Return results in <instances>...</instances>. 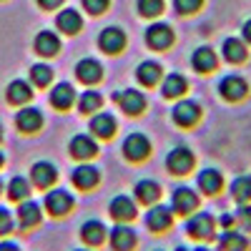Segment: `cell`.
<instances>
[{"label":"cell","instance_id":"6da1fadb","mask_svg":"<svg viewBox=\"0 0 251 251\" xmlns=\"http://www.w3.org/2000/svg\"><path fill=\"white\" fill-rule=\"evenodd\" d=\"M186 234L194 236V239H201V241L214 239V234H216V221H214V216L206 214V211H196L194 216H188V221H186Z\"/></svg>","mask_w":251,"mask_h":251},{"label":"cell","instance_id":"7a4b0ae2","mask_svg":"<svg viewBox=\"0 0 251 251\" xmlns=\"http://www.w3.org/2000/svg\"><path fill=\"white\" fill-rule=\"evenodd\" d=\"M166 169H169L171 174L176 176H183L194 169V151L186 149V146H176V149L169 151V156H166Z\"/></svg>","mask_w":251,"mask_h":251},{"label":"cell","instance_id":"3957f363","mask_svg":"<svg viewBox=\"0 0 251 251\" xmlns=\"http://www.w3.org/2000/svg\"><path fill=\"white\" fill-rule=\"evenodd\" d=\"M151 153V141L146 138L143 133H128L123 138V156L128 158V161H143V158H149Z\"/></svg>","mask_w":251,"mask_h":251},{"label":"cell","instance_id":"277c9868","mask_svg":"<svg viewBox=\"0 0 251 251\" xmlns=\"http://www.w3.org/2000/svg\"><path fill=\"white\" fill-rule=\"evenodd\" d=\"M219 93H221V98L231 100V103L234 100H241L249 93V83L239 73H228V75H224L219 80Z\"/></svg>","mask_w":251,"mask_h":251},{"label":"cell","instance_id":"5b68a950","mask_svg":"<svg viewBox=\"0 0 251 251\" xmlns=\"http://www.w3.org/2000/svg\"><path fill=\"white\" fill-rule=\"evenodd\" d=\"M46 211L50 214V216H66L71 208H73V196L66 191V188H53V191H48L46 194Z\"/></svg>","mask_w":251,"mask_h":251},{"label":"cell","instance_id":"8992f818","mask_svg":"<svg viewBox=\"0 0 251 251\" xmlns=\"http://www.w3.org/2000/svg\"><path fill=\"white\" fill-rule=\"evenodd\" d=\"M113 100L121 106V111H126L128 116H138L146 108V96L141 91H133V88H123V91L113 93Z\"/></svg>","mask_w":251,"mask_h":251},{"label":"cell","instance_id":"52a82bcc","mask_svg":"<svg viewBox=\"0 0 251 251\" xmlns=\"http://www.w3.org/2000/svg\"><path fill=\"white\" fill-rule=\"evenodd\" d=\"M199 206V196L194 194V188H188V186H178L176 191L171 194V211L174 214H191L194 208Z\"/></svg>","mask_w":251,"mask_h":251},{"label":"cell","instance_id":"ba28073f","mask_svg":"<svg viewBox=\"0 0 251 251\" xmlns=\"http://www.w3.org/2000/svg\"><path fill=\"white\" fill-rule=\"evenodd\" d=\"M108 241H111L113 251H131L136 246V231L126 221H121L118 226H113L108 231Z\"/></svg>","mask_w":251,"mask_h":251},{"label":"cell","instance_id":"9c48e42d","mask_svg":"<svg viewBox=\"0 0 251 251\" xmlns=\"http://www.w3.org/2000/svg\"><path fill=\"white\" fill-rule=\"evenodd\" d=\"M146 43L156 50H163L174 43V30L166 25V23H153L146 28Z\"/></svg>","mask_w":251,"mask_h":251},{"label":"cell","instance_id":"30bf717a","mask_svg":"<svg viewBox=\"0 0 251 251\" xmlns=\"http://www.w3.org/2000/svg\"><path fill=\"white\" fill-rule=\"evenodd\" d=\"M174 121L178 126H183V128H188V126H194L199 118H201V106L196 100H178L174 106Z\"/></svg>","mask_w":251,"mask_h":251},{"label":"cell","instance_id":"8fae6325","mask_svg":"<svg viewBox=\"0 0 251 251\" xmlns=\"http://www.w3.org/2000/svg\"><path fill=\"white\" fill-rule=\"evenodd\" d=\"M68 151H71V156H75V158H80V161H86V158H91V156H96V153H98V143H96V138H93V136L78 133V136H73V138H71Z\"/></svg>","mask_w":251,"mask_h":251},{"label":"cell","instance_id":"7c38bea8","mask_svg":"<svg viewBox=\"0 0 251 251\" xmlns=\"http://www.w3.org/2000/svg\"><path fill=\"white\" fill-rule=\"evenodd\" d=\"M98 46H100V50L103 53H121L123 50V46H126V35H123V30L121 28H103L100 30V35H98Z\"/></svg>","mask_w":251,"mask_h":251},{"label":"cell","instance_id":"4fadbf2b","mask_svg":"<svg viewBox=\"0 0 251 251\" xmlns=\"http://www.w3.org/2000/svg\"><path fill=\"white\" fill-rule=\"evenodd\" d=\"M40 219H43V211H40L38 201H30V199L20 201V206H18V224H20V228H33V226L40 224Z\"/></svg>","mask_w":251,"mask_h":251},{"label":"cell","instance_id":"5bb4252c","mask_svg":"<svg viewBox=\"0 0 251 251\" xmlns=\"http://www.w3.org/2000/svg\"><path fill=\"white\" fill-rule=\"evenodd\" d=\"M15 126H18V131H23V133H35V131H40V126H43V113L35 106H28L23 111H18Z\"/></svg>","mask_w":251,"mask_h":251},{"label":"cell","instance_id":"9a60e30c","mask_svg":"<svg viewBox=\"0 0 251 251\" xmlns=\"http://www.w3.org/2000/svg\"><path fill=\"white\" fill-rule=\"evenodd\" d=\"M30 178H33V183L38 188H48L58 178V171H55V166L50 161H35L30 166Z\"/></svg>","mask_w":251,"mask_h":251},{"label":"cell","instance_id":"2e32d148","mask_svg":"<svg viewBox=\"0 0 251 251\" xmlns=\"http://www.w3.org/2000/svg\"><path fill=\"white\" fill-rule=\"evenodd\" d=\"M5 98H8V103H13V106H23V103H28L33 98V86L23 78H15V80L8 83Z\"/></svg>","mask_w":251,"mask_h":251},{"label":"cell","instance_id":"e0dca14e","mask_svg":"<svg viewBox=\"0 0 251 251\" xmlns=\"http://www.w3.org/2000/svg\"><path fill=\"white\" fill-rule=\"evenodd\" d=\"M75 75H78L80 83H88V86H93V83L100 80L103 68H100V63H98V60H93V58H83V60L75 63Z\"/></svg>","mask_w":251,"mask_h":251},{"label":"cell","instance_id":"ac0fdd59","mask_svg":"<svg viewBox=\"0 0 251 251\" xmlns=\"http://www.w3.org/2000/svg\"><path fill=\"white\" fill-rule=\"evenodd\" d=\"M108 214L116 221H131V219H136V203L131 196H116L108 203Z\"/></svg>","mask_w":251,"mask_h":251},{"label":"cell","instance_id":"d6986e66","mask_svg":"<svg viewBox=\"0 0 251 251\" xmlns=\"http://www.w3.org/2000/svg\"><path fill=\"white\" fill-rule=\"evenodd\" d=\"M98 178H100V174H98L96 166H91V163H80V166H75V169L71 171V181L78 188H93L98 183Z\"/></svg>","mask_w":251,"mask_h":251},{"label":"cell","instance_id":"ffe728a7","mask_svg":"<svg viewBox=\"0 0 251 251\" xmlns=\"http://www.w3.org/2000/svg\"><path fill=\"white\" fill-rule=\"evenodd\" d=\"M196 181H199V188L203 194H208V196H216L221 191V186H224V176H221L219 169H203V171H199Z\"/></svg>","mask_w":251,"mask_h":251},{"label":"cell","instance_id":"44dd1931","mask_svg":"<svg viewBox=\"0 0 251 251\" xmlns=\"http://www.w3.org/2000/svg\"><path fill=\"white\" fill-rule=\"evenodd\" d=\"M174 221V214H171V208H166V206H153L149 214H146V226L151 228V231H166V228L171 226Z\"/></svg>","mask_w":251,"mask_h":251},{"label":"cell","instance_id":"7402d4cb","mask_svg":"<svg viewBox=\"0 0 251 251\" xmlns=\"http://www.w3.org/2000/svg\"><path fill=\"white\" fill-rule=\"evenodd\" d=\"M60 50V38L53 33V30H40L35 35V53L43 55V58H50Z\"/></svg>","mask_w":251,"mask_h":251},{"label":"cell","instance_id":"603a6c76","mask_svg":"<svg viewBox=\"0 0 251 251\" xmlns=\"http://www.w3.org/2000/svg\"><path fill=\"white\" fill-rule=\"evenodd\" d=\"M161 75H163V68H161V63H156V60H143L141 66L136 68V78H138V83L141 86H156V83L161 80Z\"/></svg>","mask_w":251,"mask_h":251},{"label":"cell","instance_id":"cb8c5ba5","mask_svg":"<svg viewBox=\"0 0 251 251\" xmlns=\"http://www.w3.org/2000/svg\"><path fill=\"white\" fill-rule=\"evenodd\" d=\"M216 63H219V58H216L214 48H208V46H201V48L194 50V55H191V66H194L199 73H211V71L216 68Z\"/></svg>","mask_w":251,"mask_h":251},{"label":"cell","instance_id":"d4e9b609","mask_svg":"<svg viewBox=\"0 0 251 251\" xmlns=\"http://www.w3.org/2000/svg\"><path fill=\"white\" fill-rule=\"evenodd\" d=\"M116 128H118V123H116V118L111 113H96L91 118V131L98 138H111L116 133Z\"/></svg>","mask_w":251,"mask_h":251},{"label":"cell","instance_id":"484cf974","mask_svg":"<svg viewBox=\"0 0 251 251\" xmlns=\"http://www.w3.org/2000/svg\"><path fill=\"white\" fill-rule=\"evenodd\" d=\"M55 25H58V30H63V33L75 35V33L80 30V25H83V18H80V13H78V10L66 8V10H60V13H58Z\"/></svg>","mask_w":251,"mask_h":251},{"label":"cell","instance_id":"4316f807","mask_svg":"<svg viewBox=\"0 0 251 251\" xmlns=\"http://www.w3.org/2000/svg\"><path fill=\"white\" fill-rule=\"evenodd\" d=\"M73 100H75V91H73L71 83H58V86H53V91H50V103H53L58 111L71 108Z\"/></svg>","mask_w":251,"mask_h":251},{"label":"cell","instance_id":"83f0119b","mask_svg":"<svg viewBox=\"0 0 251 251\" xmlns=\"http://www.w3.org/2000/svg\"><path fill=\"white\" fill-rule=\"evenodd\" d=\"M80 239L88 246H98V244H103V239H106V226H103L98 219H88L80 226Z\"/></svg>","mask_w":251,"mask_h":251},{"label":"cell","instance_id":"f1b7e54d","mask_svg":"<svg viewBox=\"0 0 251 251\" xmlns=\"http://www.w3.org/2000/svg\"><path fill=\"white\" fill-rule=\"evenodd\" d=\"M249 241L241 231H234V228H224L219 236V249L221 251H246Z\"/></svg>","mask_w":251,"mask_h":251},{"label":"cell","instance_id":"f546056e","mask_svg":"<svg viewBox=\"0 0 251 251\" xmlns=\"http://www.w3.org/2000/svg\"><path fill=\"white\" fill-rule=\"evenodd\" d=\"M186 88H188V83H186V78L181 73H169L161 80V93L166 98H178V96L186 93Z\"/></svg>","mask_w":251,"mask_h":251},{"label":"cell","instance_id":"4dcf8cb0","mask_svg":"<svg viewBox=\"0 0 251 251\" xmlns=\"http://www.w3.org/2000/svg\"><path fill=\"white\" fill-rule=\"evenodd\" d=\"M221 55L228 63H241V60H246V43L241 38H226L221 46Z\"/></svg>","mask_w":251,"mask_h":251},{"label":"cell","instance_id":"1f68e13d","mask_svg":"<svg viewBox=\"0 0 251 251\" xmlns=\"http://www.w3.org/2000/svg\"><path fill=\"white\" fill-rule=\"evenodd\" d=\"M133 194H136V199L143 201V203H153V201H158V196H161V186H158L156 181H151V178H143V181H138V183L133 186Z\"/></svg>","mask_w":251,"mask_h":251},{"label":"cell","instance_id":"d6a6232c","mask_svg":"<svg viewBox=\"0 0 251 251\" xmlns=\"http://www.w3.org/2000/svg\"><path fill=\"white\" fill-rule=\"evenodd\" d=\"M8 196L13 201H25L30 196V181L25 176H13L8 181Z\"/></svg>","mask_w":251,"mask_h":251},{"label":"cell","instance_id":"836d02e7","mask_svg":"<svg viewBox=\"0 0 251 251\" xmlns=\"http://www.w3.org/2000/svg\"><path fill=\"white\" fill-rule=\"evenodd\" d=\"M231 196L239 201V203H249L251 201V176H236L231 181Z\"/></svg>","mask_w":251,"mask_h":251},{"label":"cell","instance_id":"e575fe53","mask_svg":"<svg viewBox=\"0 0 251 251\" xmlns=\"http://www.w3.org/2000/svg\"><path fill=\"white\" fill-rule=\"evenodd\" d=\"M100 103H103V98H100L98 91H86V93H80V98H78V111L80 113H93V111L100 108Z\"/></svg>","mask_w":251,"mask_h":251},{"label":"cell","instance_id":"d590c367","mask_svg":"<svg viewBox=\"0 0 251 251\" xmlns=\"http://www.w3.org/2000/svg\"><path fill=\"white\" fill-rule=\"evenodd\" d=\"M53 80V68L46 66V63H35V66L30 68V83L33 86H48V83Z\"/></svg>","mask_w":251,"mask_h":251},{"label":"cell","instance_id":"8d00e7d4","mask_svg":"<svg viewBox=\"0 0 251 251\" xmlns=\"http://www.w3.org/2000/svg\"><path fill=\"white\" fill-rule=\"evenodd\" d=\"M163 10V0H138V13L146 18H156Z\"/></svg>","mask_w":251,"mask_h":251},{"label":"cell","instance_id":"74e56055","mask_svg":"<svg viewBox=\"0 0 251 251\" xmlns=\"http://www.w3.org/2000/svg\"><path fill=\"white\" fill-rule=\"evenodd\" d=\"M201 5H203V0H174V8H176L181 15H191V13H196Z\"/></svg>","mask_w":251,"mask_h":251},{"label":"cell","instance_id":"f35d334b","mask_svg":"<svg viewBox=\"0 0 251 251\" xmlns=\"http://www.w3.org/2000/svg\"><path fill=\"white\" fill-rule=\"evenodd\" d=\"M236 224L244 228V231H251V206L249 203H241L236 208Z\"/></svg>","mask_w":251,"mask_h":251},{"label":"cell","instance_id":"ab89813d","mask_svg":"<svg viewBox=\"0 0 251 251\" xmlns=\"http://www.w3.org/2000/svg\"><path fill=\"white\" fill-rule=\"evenodd\" d=\"M13 231V214L5 206H0V236H5Z\"/></svg>","mask_w":251,"mask_h":251},{"label":"cell","instance_id":"60d3db41","mask_svg":"<svg viewBox=\"0 0 251 251\" xmlns=\"http://www.w3.org/2000/svg\"><path fill=\"white\" fill-rule=\"evenodd\" d=\"M83 8H86L91 15H100L108 8V0H83Z\"/></svg>","mask_w":251,"mask_h":251},{"label":"cell","instance_id":"b9f144b4","mask_svg":"<svg viewBox=\"0 0 251 251\" xmlns=\"http://www.w3.org/2000/svg\"><path fill=\"white\" fill-rule=\"evenodd\" d=\"M60 3L63 0H38V5L43 10H55V8H60Z\"/></svg>","mask_w":251,"mask_h":251},{"label":"cell","instance_id":"7bdbcfd3","mask_svg":"<svg viewBox=\"0 0 251 251\" xmlns=\"http://www.w3.org/2000/svg\"><path fill=\"white\" fill-rule=\"evenodd\" d=\"M234 221H236V219H234L231 214H224V216L219 219V224H221L224 228H234Z\"/></svg>","mask_w":251,"mask_h":251},{"label":"cell","instance_id":"ee69618b","mask_svg":"<svg viewBox=\"0 0 251 251\" xmlns=\"http://www.w3.org/2000/svg\"><path fill=\"white\" fill-rule=\"evenodd\" d=\"M241 33H244V40L246 43H251V18L244 23V28H241Z\"/></svg>","mask_w":251,"mask_h":251},{"label":"cell","instance_id":"f6af8a7d","mask_svg":"<svg viewBox=\"0 0 251 251\" xmlns=\"http://www.w3.org/2000/svg\"><path fill=\"white\" fill-rule=\"evenodd\" d=\"M0 251H20V249L13 241H0Z\"/></svg>","mask_w":251,"mask_h":251},{"label":"cell","instance_id":"bcb514c9","mask_svg":"<svg viewBox=\"0 0 251 251\" xmlns=\"http://www.w3.org/2000/svg\"><path fill=\"white\" fill-rule=\"evenodd\" d=\"M191 251H211L208 246H196V249H191Z\"/></svg>","mask_w":251,"mask_h":251},{"label":"cell","instance_id":"7dc6e473","mask_svg":"<svg viewBox=\"0 0 251 251\" xmlns=\"http://www.w3.org/2000/svg\"><path fill=\"white\" fill-rule=\"evenodd\" d=\"M5 163V156H3V151H0V166H3Z\"/></svg>","mask_w":251,"mask_h":251},{"label":"cell","instance_id":"c3c4849f","mask_svg":"<svg viewBox=\"0 0 251 251\" xmlns=\"http://www.w3.org/2000/svg\"><path fill=\"white\" fill-rule=\"evenodd\" d=\"M176 251H188V249H186V246H178V249H176Z\"/></svg>","mask_w":251,"mask_h":251},{"label":"cell","instance_id":"681fc988","mask_svg":"<svg viewBox=\"0 0 251 251\" xmlns=\"http://www.w3.org/2000/svg\"><path fill=\"white\" fill-rule=\"evenodd\" d=\"M0 194H3V178H0Z\"/></svg>","mask_w":251,"mask_h":251},{"label":"cell","instance_id":"f907efd6","mask_svg":"<svg viewBox=\"0 0 251 251\" xmlns=\"http://www.w3.org/2000/svg\"><path fill=\"white\" fill-rule=\"evenodd\" d=\"M0 138H3V126H0Z\"/></svg>","mask_w":251,"mask_h":251},{"label":"cell","instance_id":"816d5d0a","mask_svg":"<svg viewBox=\"0 0 251 251\" xmlns=\"http://www.w3.org/2000/svg\"><path fill=\"white\" fill-rule=\"evenodd\" d=\"M73 251H88V249H73Z\"/></svg>","mask_w":251,"mask_h":251},{"label":"cell","instance_id":"f5cc1de1","mask_svg":"<svg viewBox=\"0 0 251 251\" xmlns=\"http://www.w3.org/2000/svg\"><path fill=\"white\" fill-rule=\"evenodd\" d=\"M156 251H161V249H156Z\"/></svg>","mask_w":251,"mask_h":251}]
</instances>
